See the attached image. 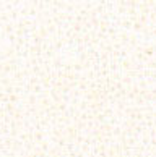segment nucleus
Segmentation results:
<instances>
[]
</instances>
